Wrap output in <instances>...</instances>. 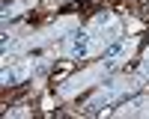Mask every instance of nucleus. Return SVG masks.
Listing matches in <instances>:
<instances>
[{
	"instance_id": "f03ea898",
	"label": "nucleus",
	"mask_w": 149,
	"mask_h": 119,
	"mask_svg": "<svg viewBox=\"0 0 149 119\" xmlns=\"http://www.w3.org/2000/svg\"><path fill=\"white\" fill-rule=\"evenodd\" d=\"M125 51H128V42H116L113 48H107V54H104V57H107V59H113V57L125 54Z\"/></svg>"
},
{
	"instance_id": "f257e3e1",
	"label": "nucleus",
	"mask_w": 149,
	"mask_h": 119,
	"mask_svg": "<svg viewBox=\"0 0 149 119\" xmlns=\"http://www.w3.org/2000/svg\"><path fill=\"white\" fill-rule=\"evenodd\" d=\"M90 51V33H74L72 42H69V54L72 57H84Z\"/></svg>"
},
{
	"instance_id": "7ed1b4c3",
	"label": "nucleus",
	"mask_w": 149,
	"mask_h": 119,
	"mask_svg": "<svg viewBox=\"0 0 149 119\" xmlns=\"http://www.w3.org/2000/svg\"><path fill=\"white\" fill-rule=\"evenodd\" d=\"M110 21H113V15H110V12H104V15H98V18H95L98 27H104V24H110Z\"/></svg>"
},
{
	"instance_id": "20e7f679",
	"label": "nucleus",
	"mask_w": 149,
	"mask_h": 119,
	"mask_svg": "<svg viewBox=\"0 0 149 119\" xmlns=\"http://www.w3.org/2000/svg\"><path fill=\"white\" fill-rule=\"evenodd\" d=\"M146 57H149V54H146Z\"/></svg>"
}]
</instances>
